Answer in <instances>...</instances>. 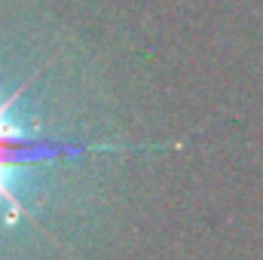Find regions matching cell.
Masks as SVG:
<instances>
[{
    "mask_svg": "<svg viewBox=\"0 0 263 260\" xmlns=\"http://www.w3.org/2000/svg\"><path fill=\"white\" fill-rule=\"evenodd\" d=\"M28 89L18 86L15 95H9L6 101H0V205L6 208V224L18 217L22 211V199L12 190V175L18 169H28V165H37V162H46V159H62V156H83L89 150L95 153H104V150H114V147H89V144H80V141H55V138H43V135H31L28 129H22V123L12 120V104L18 101V95Z\"/></svg>",
    "mask_w": 263,
    "mask_h": 260,
    "instance_id": "obj_1",
    "label": "cell"
}]
</instances>
